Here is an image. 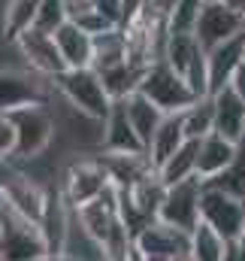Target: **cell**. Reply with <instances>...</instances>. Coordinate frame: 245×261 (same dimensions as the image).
Listing matches in <instances>:
<instances>
[{
	"instance_id": "obj_1",
	"label": "cell",
	"mask_w": 245,
	"mask_h": 261,
	"mask_svg": "<svg viewBox=\"0 0 245 261\" xmlns=\"http://www.w3.org/2000/svg\"><path fill=\"white\" fill-rule=\"evenodd\" d=\"M52 85L58 88L64 100L88 122H106L115 100L109 97L106 85H103V76L94 70V67H82V70H64L61 76L52 79Z\"/></svg>"
},
{
	"instance_id": "obj_2",
	"label": "cell",
	"mask_w": 245,
	"mask_h": 261,
	"mask_svg": "<svg viewBox=\"0 0 245 261\" xmlns=\"http://www.w3.org/2000/svg\"><path fill=\"white\" fill-rule=\"evenodd\" d=\"M0 234H3L6 261H40L49 255L40 222L15 210L6 197L0 200Z\"/></svg>"
},
{
	"instance_id": "obj_3",
	"label": "cell",
	"mask_w": 245,
	"mask_h": 261,
	"mask_svg": "<svg viewBox=\"0 0 245 261\" xmlns=\"http://www.w3.org/2000/svg\"><path fill=\"white\" fill-rule=\"evenodd\" d=\"M139 91H142L155 107H161L167 116H173V113H185L194 100H200V97L191 91L188 79H185L176 67L167 64L164 58L145 67V76H142Z\"/></svg>"
},
{
	"instance_id": "obj_4",
	"label": "cell",
	"mask_w": 245,
	"mask_h": 261,
	"mask_svg": "<svg viewBox=\"0 0 245 261\" xmlns=\"http://www.w3.org/2000/svg\"><path fill=\"white\" fill-rule=\"evenodd\" d=\"M200 222L218 231L227 243H236L245 231V197L233 195L221 186L203 182V200H200Z\"/></svg>"
},
{
	"instance_id": "obj_5",
	"label": "cell",
	"mask_w": 245,
	"mask_h": 261,
	"mask_svg": "<svg viewBox=\"0 0 245 261\" xmlns=\"http://www.w3.org/2000/svg\"><path fill=\"white\" fill-rule=\"evenodd\" d=\"M9 122L15 125V134H18V146H15V158L12 161L40 158L52 146V140L58 134V122L46 110V103H34V107L15 110V113H9Z\"/></svg>"
},
{
	"instance_id": "obj_6",
	"label": "cell",
	"mask_w": 245,
	"mask_h": 261,
	"mask_svg": "<svg viewBox=\"0 0 245 261\" xmlns=\"http://www.w3.org/2000/svg\"><path fill=\"white\" fill-rule=\"evenodd\" d=\"M164 61L176 67L188 79L191 91L197 97H209V52L200 46L197 34H170L167 49H164Z\"/></svg>"
},
{
	"instance_id": "obj_7",
	"label": "cell",
	"mask_w": 245,
	"mask_h": 261,
	"mask_svg": "<svg viewBox=\"0 0 245 261\" xmlns=\"http://www.w3.org/2000/svg\"><path fill=\"white\" fill-rule=\"evenodd\" d=\"M109 186H112V179H109V173H106L100 158H79V161H73L61 179V192L70 200L73 210L97 200Z\"/></svg>"
},
{
	"instance_id": "obj_8",
	"label": "cell",
	"mask_w": 245,
	"mask_h": 261,
	"mask_svg": "<svg viewBox=\"0 0 245 261\" xmlns=\"http://www.w3.org/2000/svg\"><path fill=\"white\" fill-rule=\"evenodd\" d=\"M46 76L18 67H0V116H9L15 110L34 107V103H46Z\"/></svg>"
},
{
	"instance_id": "obj_9",
	"label": "cell",
	"mask_w": 245,
	"mask_h": 261,
	"mask_svg": "<svg viewBox=\"0 0 245 261\" xmlns=\"http://www.w3.org/2000/svg\"><path fill=\"white\" fill-rule=\"evenodd\" d=\"M194 34H197L200 46L206 52H212L215 46H221V43L245 34V15L239 9L227 6L224 0H209L203 6V12H200V21H197Z\"/></svg>"
},
{
	"instance_id": "obj_10",
	"label": "cell",
	"mask_w": 245,
	"mask_h": 261,
	"mask_svg": "<svg viewBox=\"0 0 245 261\" xmlns=\"http://www.w3.org/2000/svg\"><path fill=\"white\" fill-rule=\"evenodd\" d=\"M200 200H203V179H185L176 186H167V195L161 203V222L182 228V231H194L200 225Z\"/></svg>"
},
{
	"instance_id": "obj_11",
	"label": "cell",
	"mask_w": 245,
	"mask_h": 261,
	"mask_svg": "<svg viewBox=\"0 0 245 261\" xmlns=\"http://www.w3.org/2000/svg\"><path fill=\"white\" fill-rule=\"evenodd\" d=\"M133 249L142 261H170L173 255L191 249V231L173 228L158 219L133 240Z\"/></svg>"
},
{
	"instance_id": "obj_12",
	"label": "cell",
	"mask_w": 245,
	"mask_h": 261,
	"mask_svg": "<svg viewBox=\"0 0 245 261\" xmlns=\"http://www.w3.org/2000/svg\"><path fill=\"white\" fill-rule=\"evenodd\" d=\"M15 49L21 52V58L27 61V67L34 73H40L46 79H55V76H61L64 70H67V64H64V58H61V49L55 43V34L30 28L27 34H21L15 40Z\"/></svg>"
},
{
	"instance_id": "obj_13",
	"label": "cell",
	"mask_w": 245,
	"mask_h": 261,
	"mask_svg": "<svg viewBox=\"0 0 245 261\" xmlns=\"http://www.w3.org/2000/svg\"><path fill=\"white\" fill-rule=\"evenodd\" d=\"M49 189H52V186H43L40 179H34V176H27V173L9 170V176H6V182H3V197H6L15 210H21L24 216H30V219L40 222L43 213H46Z\"/></svg>"
},
{
	"instance_id": "obj_14",
	"label": "cell",
	"mask_w": 245,
	"mask_h": 261,
	"mask_svg": "<svg viewBox=\"0 0 245 261\" xmlns=\"http://www.w3.org/2000/svg\"><path fill=\"white\" fill-rule=\"evenodd\" d=\"M112 179L115 189H133L139 179H145L151 170H158L148 158V152H103L97 155Z\"/></svg>"
},
{
	"instance_id": "obj_15",
	"label": "cell",
	"mask_w": 245,
	"mask_h": 261,
	"mask_svg": "<svg viewBox=\"0 0 245 261\" xmlns=\"http://www.w3.org/2000/svg\"><path fill=\"white\" fill-rule=\"evenodd\" d=\"M242 64H245V34L215 46L209 52V88H212V94L227 88Z\"/></svg>"
},
{
	"instance_id": "obj_16",
	"label": "cell",
	"mask_w": 245,
	"mask_h": 261,
	"mask_svg": "<svg viewBox=\"0 0 245 261\" xmlns=\"http://www.w3.org/2000/svg\"><path fill=\"white\" fill-rule=\"evenodd\" d=\"M215 100V134L239 143L245 137V97L233 88H221L218 94H212Z\"/></svg>"
},
{
	"instance_id": "obj_17",
	"label": "cell",
	"mask_w": 245,
	"mask_h": 261,
	"mask_svg": "<svg viewBox=\"0 0 245 261\" xmlns=\"http://www.w3.org/2000/svg\"><path fill=\"white\" fill-rule=\"evenodd\" d=\"M233 158H236V143L212 130L209 137L200 140V152H197V176H200L203 182H209V179L227 173V167L233 164Z\"/></svg>"
},
{
	"instance_id": "obj_18",
	"label": "cell",
	"mask_w": 245,
	"mask_h": 261,
	"mask_svg": "<svg viewBox=\"0 0 245 261\" xmlns=\"http://www.w3.org/2000/svg\"><path fill=\"white\" fill-rule=\"evenodd\" d=\"M55 43L61 49V58L67 64V70L94 67V34H88L82 24L67 21L61 31L55 34Z\"/></svg>"
},
{
	"instance_id": "obj_19",
	"label": "cell",
	"mask_w": 245,
	"mask_h": 261,
	"mask_svg": "<svg viewBox=\"0 0 245 261\" xmlns=\"http://www.w3.org/2000/svg\"><path fill=\"white\" fill-rule=\"evenodd\" d=\"M103 152H145L139 134L130 125L124 100H115L109 119L103 122Z\"/></svg>"
},
{
	"instance_id": "obj_20",
	"label": "cell",
	"mask_w": 245,
	"mask_h": 261,
	"mask_svg": "<svg viewBox=\"0 0 245 261\" xmlns=\"http://www.w3.org/2000/svg\"><path fill=\"white\" fill-rule=\"evenodd\" d=\"M124 107H127L130 125H133V130L139 134V140H142V146H145V152H148V146H151V140H155L158 128H161V122L167 119V113H164L161 107H155L142 91L130 94V97L124 100Z\"/></svg>"
},
{
	"instance_id": "obj_21",
	"label": "cell",
	"mask_w": 245,
	"mask_h": 261,
	"mask_svg": "<svg viewBox=\"0 0 245 261\" xmlns=\"http://www.w3.org/2000/svg\"><path fill=\"white\" fill-rule=\"evenodd\" d=\"M185 143H188V134H185L182 113H173V116H167V119L161 122L158 134H155L151 146H148V158H151V164H155V167H161V164H164L170 155H176V152L182 149Z\"/></svg>"
},
{
	"instance_id": "obj_22",
	"label": "cell",
	"mask_w": 245,
	"mask_h": 261,
	"mask_svg": "<svg viewBox=\"0 0 245 261\" xmlns=\"http://www.w3.org/2000/svg\"><path fill=\"white\" fill-rule=\"evenodd\" d=\"M124 61H130L124 28H112V31L94 37V70H97V73L112 70V67L124 64Z\"/></svg>"
},
{
	"instance_id": "obj_23",
	"label": "cell",
	"mask_w": 245,
	"mask_h": 261,
	"mask_svg": "<svg viewBox=\"0 0 245 261\" xmlns=\"http://www.w3.org/2000/svg\"><path fill=\"white\" fill-rule=\"evenodd\" d=\"M40 0H6L3 6V37L15 43L21 34H27L37 24Z\"/></svg>"
},
{
	"instance_id": "obj_24",
	"label": "cell",
	"mask_w": 245,
	"mask_h": 261,
	"mask_svg": "<svg viewBox=\"0 0 245 261\" xmlns=\"http://www.w3.org/2000/svg\"><path fill=\"white\" fill-rule=\"evenodd\" d=\"M100 76H103V85H106V91H109L112 100H127L130 94L139 91L145 67L133 64V61H124V64L112 67V70H103Z\"/></svg>"
},
{
	"instance_id": "obj_25",
	"label": "cell",
	"mask_w": 245,
	"mask_h": 261,
	"mask_svg": "<svg viewBox=\"0 0 245 261\" xmlns=\"http://www.w3.org/2000/svg\"><path fill=\"white\" fill-rule=\"evenodd\" d=\"M197 152H200V140H188L176 155H170L158 173L167 186H176V182H185V179H194L197 176Z\"/></svg>"
},
{
	"instance_id": "obj_26",
	"label": "cell",
	"mask_w": 245,
	"mask_h": 261,
	"mask_svg": "<svg viewBox=\"0 0 245 261\" xmlns=\"http://www.w3.org/2000/svg\"><path fill=\"white\" fill-rule=\"evenodd\" d=\"M182 122H185L188 140H203V137H209V134L215 130V100H212V94L194 100V103L182 113Z\"/></svg>"
},
{
	"instance_id": "obj_27",
	"label": "cell",
	"mask_w": 245,
	"mask_h": 261,
	"mask_svg": "<svg viewBox=\"0 0 245 261\" xmlns=\"http://www.w3.org/2000/svg\"><path fill=\"white\" fill-rule=\"evenodd\" d=\"M227 246L230 243L218 231H212L209 225H203V222L191 231V255H194V261H224Z\"/></svg>"
},
{
	"instance_id": "obj_28",
	"label": "cell",
	"mask_w": 245,
	"mask_h": 261,
	"mask_svg": "<svg viewBox=\"0 0 245 261\" xmlns=\"http://www.w3.org/2000/svg\"><path fill=\"white\" fill-rule=\"evenodd\" d=\"M203 6H206V0H176L173 9H170V15H167L170 34H194Z\"/></svg>"
},
{
	"instance_id": "obj_29",
	"label": "cell",
	"mask_w": 245,
	"mask_h": 261,
	"mask_svg": "<svg viewBox=\"0 0 245 261\" xmlns=\"http://www.w3.org/2000/svg\"><path fill=\"white\" fill-rule=\"evenodd\" d=\"M209 186H221V189H227V192H233V195L245 197V137L236 143V158H233V164L227 167V173L209 179Z\"/></svg>"
},
{
	"instance_id": "obj_30",
	"label": "cell",
	"mask_w": 245,
	"mask_h": 261,
	"mask_svg": "<svg viewBox=\"0 0 245 261\" xmlns=\"http://www.w3.org/2000/svg\"><path fill=\"white\" fill-rule=\"evenodd\" d=\"M67 21H70L67 0H40V12H37V24H34L37 31L58 34Z\"/></svg>"
},
{
	"instance_id": "obj_31",
	"label": "cell",
	"mask_w": 245,
	"mask_h": 261,
	"mask_svg": "<svg viewBox=\"0 0 245 261\" xmlns=\"http://www.w3.org/2000/svg\"><path fill=\"white\" fill-rule=\"evenodd\" d=\"M15 146H18L15 125L9 122V116H0V161H12L15 158Z\"/></svg>"
},
{
	"instance_id": "obj_32",
	"label": "cell",
	"mask_w": 245,
	"mask_h": 261,
	"mask_svg": "<svg viewBox=\"0 0 245 261\" xmlns=\"http://www.w3.org/2000/svg\"><path fill=\"white\" fill-rule=\"evenodd\" d=\"M94 9H97L112 28H121L124 24V0H94Z\"/></svg>"
},
{
	"instance_id": "obj_33",
	"label": "cell",
	"mask_w": 245,
	"mask_h": 261,
	"mask_svg": "<svg viewBox=\"0 0 245 261\" xmlns=\"http://www.w3.org/2000/svg\"><path fill=\"white\" fill-rule=\"evenodd\" d=\"M230 85H233V88H236V91L245 97V64L236 70V76H233V82H230Z\"/></svg>"
},
{
	"instance_id": "obj_34",
	"label": "cell",
	"mask_w": 245,
	"mask_h": 261,
	"mask_svg": "<svg viewBox=\"0 0 245 261\" xmlns=\"http://www.w3.org/2000/svg\"><path fill=\"white\" fill-rule=\"evenodd\" d=\"M224 261H245V258H242V252H239V246H236V243H230V246H227V255H224Z\"/></svg>"
},
{
	"instance_id": "obj_35",
	"label": "cell",
	"mask_w": 245,
	"mask_h": 261,
	"mask_svg": "<svg viewBox=\"0 0 245 261\" xmlns=\"http://www.w3.org/2000/svg\"><path fill=\"white\" fill-rule=\"evenodd\" d=\"M40 261H76V258L67 255V252H61V255H46V258H40Z\"/></svg>"
},
{
	"instance_id": "obj_36",
	"label": "cell",
	"mask_w": 245,
	"mask_h": 261,
	"mask_svg": "<svg viewBox=\"0 0 245 261\" xmlns=\"http://www.w3.org/2000/svg\"><path fill=\"white\" fill-rule=\"evenodd\" d=\"M6 176H9V161H0V186L6 182Z\"/></svg>"
},
{
	"instance_id": "obj_37",
	"label": "cell",
	"mask_w": 245,
	"mask_h": 261,
	"mask_svg": "<svg viewBox=\"0 0 245 261\" xmlns=\"http://www.w3.org/2000/svg\"><path fill=\"white\" fill-rule=\"evenodd\" d=\"M224 3H227V6H233V9H239V12L245 15V0H224Z\"/></svg>"
},
{
	"instance_id": "obj_38",
	"label": "cell",
	"mask_w": 245,
	"mask_h": 261,
	"mask_svg": "<svg viewBox=\"0 0 245 261\" xmlns=\"http://www.w3.org/2000/svg\"><path fill=\"white\" fill-rule=\"evenodd\" d=\"M170 261H194V255H191V249H188V252H179V255H173Z\"/></svg>"
},
{
	"instance_id": "obj_39",
	"label": "cell",
	"mask_w": 245,
	"mask_h": 261,
	"mask_svg": "<svg viewBox=\"0 0 245 261\" xmlns=\"http://www.w3.org/2000/svg\"><path fill=\"white\" fill-rule=\"evenodd\" d=\"M0 261H6V249H3V234H0Z\"/></svg>"
},
{
	"instance_id": "obj_40",
	"label": "cell",
	"mask_w": 245,
	"mask_h": 261,
	"mask_svg": "<svg viewBox=\"0 0 245 261\" xmlns=\"http://www.w3.org/2000/svg\"><path fill=\"white\" fill-rule=\"evenodd\" d=\"M239 240H245V231H242V237H239Z\"/></svg>"
},
{
	"instance_id": "obj_41",
	"label": "cell",
	"mask_w": 245,
	"mask_h": 261,
	"mask_svg": "<svg viewBox=\"0 0 245 261\" xmlns=\"http://www.w3.org/2000/svg\"><path fill=\"white\" fill-rule=\"evenodd\" d=\"M206 3H209V0H206Z\"/></svg>"
},
{
	"instance_id": "obj_42",
	"label": "cell",
	"mask_w": 245,
	"mask_h": 261,
	"mask_svg": "<svg viewBox=\"0 0 245 261\" xmlns=\"http://www.w3.org/2000/svg\"><path fill=\"white\" fill-rule=\"evenodd\" d=\"M127 261H130V258H127Z\"/></svg>"
}]
</instances>
